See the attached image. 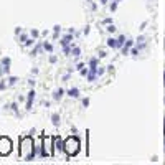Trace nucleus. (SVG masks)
I'll return each mask as SVG.
<instances>
[{
    "label": "nucleus",
    "instance_id": "f257e3e1",
    "mask_svg": "<svg viewBox=\"0 0 165 165\" xmlns=\"http://www.w3.org/2000/svg\"><path fill=\"white\" fill-rule=\"evenodd\" d=\"M20 157L23 160H32L35 157V147H33V140L30 136L20 139Z\"/></svg>",
    "mask_w": 165,
    "mask_h": 165
},
{
    "label": "nucleus",
    "instance_id": "f03ea898",
    "mask_svg": "<svg viewBox=\"0 0 165 165\" xmlns=\"http://www.w3.org/2000/svg\"><path fill=\"white\" fill-rule=\"evenodd\" d=\"M79 139L78 137H68L64 140V144H63V150L66 152V155L68 157H74L78 152H79Z\"/></svg>",
    "mask_w": 165,
    "mask_h": 165
},
{
    "label": "nucleus",
    "instance_id": "7ed1b4c3",
    "mask_svg": "<svg viewBox=\"0 0 165 165\" xmlns=\"http://www.w3.org/2000/svg\"><path fill=\"white\" fill-rule=\"evenodd\" d=\"M12 152V140L8 137H0V155H8Z\"/></svg>",
    "mask_w": 165,
    "mask_h": 165
},
{
    "label": "nucleus",
    "instance_id": "20e7f679",
    "mask_svg": "<svg viewBox=\"0 0 165 165\" xmlns=\"http://www.w3.org/2000/svg\"><path fill=\"white\" fill-rule=\"evenodd\" d=\"M53 137H45L43 139V152H41V155L43 157H50V155H53V150H51V142H53Z\"/></svg>",
    "mask_w": 165,
    "mask_h": 165
},
{
    "label": "nucleus",
    "instance_id": "39448f33",
    "mask_svg": "<svg viewBox=\"0 0 165 165\" xmlns=\"http://www.w3.org/2000/svg\"><path fill=\"white\" fill-rule=\"evenodd\" d=\"M107 45H109V46H114V48H116V46H121L122 43H121V41H116V40H109V43H107Z\"/></svg>",
    "mask_w": 165,
    "mask_h": 165
},
{
    "label": "nucleus",
    "instance_id": "423d86ee",
    "mask_svg": "<svg viewBox=\"0 0 165 165\" xmlns=\"http://www.w3.org/2000/svg\"><path fill=\"white\" fill-rule=\"evenodd\" d=\"M69 96H74V97H76V96H78V89H71V91H69Z\"/></svg>",
    "mask_w": 165,
    "mask_h": 165
},
{
    "label": "nucleus",
    "instance_id": "0eeeda50",
    "mask_svg": "<svg viewBox=\"0 0 165 165\" xmlns=\"http://www.w3.org/2000/svg\"><path fill=\"white\" fill-rule=\"evenodd\" d=\"M163 83H165V74H163Z\"/></svg>",
    "mask_w": 165,
    "mask_h": 165
},
{
    "label": "nucleus",
    "instance_id": "6e6552de",
    "mask_svg": "<svg viewBox=\"0 0 165 165\" xmlns=\"http://www.w3.org/2000/svg\"><path fill=\"white\" fill-rule=\"evenodd\" d=\"M163 132H165V126H163Z\"/></svg>",
    "mask_w": 165,
    "mask_h": 165
}]
</instances>
